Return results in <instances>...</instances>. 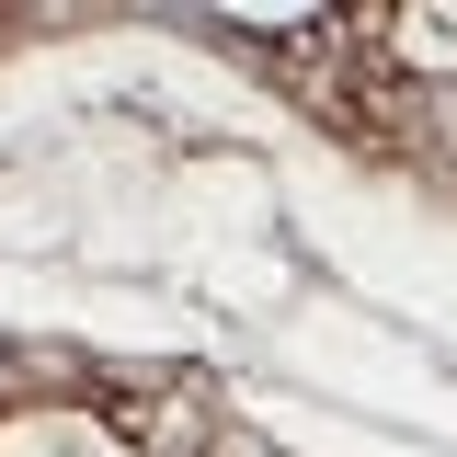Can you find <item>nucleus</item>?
<instances>
[{"instance_id":"obj_1","label":"nucleus","mask_w":457,"mask_h":457,"mask_svg":"<svg viewBox=\"0 0 457 457\" xmlns=\"http://www.w3.org/2000/svg\"><path fill=\"white\" fill-rule=\"evenodd\" d=\"M378 57H389L411 92H457V0H389Z\"/></svg>"}]
</instances>
